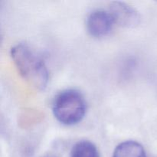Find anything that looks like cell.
<instances>
[{
    "instance_id": "obj_1",
    "label": "cell",
    "mask_w": 157,
    "mask_h": 157,
    "mask_svg": "<svg viewBox=\"0 0 157 157\" xmlns=\"http://www.w3.org/2000/svg\"><path fill=\"white\" fill-rule=\"evenodd\" d=\"M11 57L23 78L35 88L44 90L48 82V71L42 58L25 43L15 44Z\"/></svg>"
},
{
    "instance_id": "obj_2",
    "label": "cell",
    "mask_w": 157,
    "mask_h": 157,
    "mask_svg": "<svg viewBox=\"0 0 157 157\" xmlns=\"http://www.w3.org/2000/svg\"><path fill=\"white\" fill-rule=\"evenodd\" d=\"M52 110L58 122L66 126L75 125L84 119L87 102L79 90L67 89L55 98Z\"/></svg>"
},
{
    "instance_id": "obj_3",
    "label": "cell",
    "mask_w": 157,
    "mask_h": 157,
    "mask_svg": "<svg viewBox=\"0 0 157 157\" xmlns=\"http://www.w3.org/2000/svg\"><path fill=\"white\" fill-rule=\"evenodd\" d=\"M109 12L113 22L124 28H135L140 22L139 12L133 6L124 2H112L109 6Z\"/></svg>"
},
{
    "instance_id": "obj_4",
    "label": "cell",
    "mask_w": 157,
    "mask_h": 157,
    "mask_svg": "<svg viewBox=\"0 0 157 157\" xmlns=\"http://www.w3.org/2000/svg\"><path fill=\"white\" fill-rule=\"evenodd\" d=\"M114 24L109 11L95 9L87 18L86 25L88 33L95 38H102L111 32Z\"/></svg>"
},
{
    "instance_id": "obj_5",
    "label": "cell",
    "mask_w": 157,
    "mask_h": 157,
    "mask_svg": "<svg viewBox=\"0 0 157 157\" xmlns=\"http://www.w3.org/2000/svg\"><path fill=\"white\" fill-rule=\"evenodd\" d=\"M113 157H147L145 150L140 143L127 140L115 148Z\"/></svg>"
},
{
    "instance_id": "obj_6",
    "label": "cell",
    "mask_w": 157,
    "mask_h": 157,
    "mask_svg": "<svg viewBox=\"0 0 157 157\" xmlns=\"http://www.w3.org/2000/svg\"><path fill=\"white\" fill-rule=\"evenodd\" d=\"M71 157H100L96 146L89 140H80L73 146Z\"/></svg>"
}]
</instances>
